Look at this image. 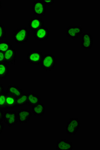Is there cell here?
<instances>
[{
	"label": "cell",
	"mask_w": 100,
	"mask_h": 150,
	"mask_svg": "<svg viewBox=\"0 0 100 150\" xmlns=\"http://www.w3.org/2000/svg\"><path fill=\"white\" fill-rule=\"evenodd\" d=\"M5 54V62L8 65L15 64V62L17 58V51L15 48L12 47L4 53Z\"/></svg>",
	"instance_id": "12"
},
{
	"label": "cell",
	"mask_w": 100,
	"mask_h": 150,
	"mask_svg": "<svg viewBox=\"0 0 100 150\" xmlns=\"http://www.w3.org/2000/svg\"><path fill=\"white\" fill-rule=\"evenodd\" d=\"M56 149L58 150H72L74 149V145L69 140L66 139H61L57 141Z\"/></svg>",
	"instance_id": "14"
},
{
	"label": "cell",
	"mask_w": 100,
	"mask_h": 150,
	"mask_svg": "<svg viewBox=\"0 0 100 150\" xmlns=\"http://www.w3.org/2000/svg\"><path fill=\"white\" fill-rule=\"evenodd\" d=\"M27 104V93L24 92L22 95L16 98V107H21Z\"/></svg>",
	"instance_id": "19"
},
{
	"label": "cell",
	"mask_w": 100,
	"mask_h": 150,
	"mask_svg": "<svg viewBox=\"0 0 100 150\" xmlns=\"http://www.w3.org/2000/svg\"><path fill=\"white\" fill-rule=\"evenodd\" d=\"M40 65L41 68L45 71H51L55 69L57 65V59L56 57L53 54H46L43 55L42 60Z\"/></svg>",
	"instance_id": "2"
},
{
	"label": "cell",
	"mask_w": 100,
	"mask_h": 150,
	"mask_svg": "<svg viewBox=\"0 0 100 150\" xmlns=\"http://www.w3.org/2000/svg\"><path fill=\"white\" fill-rule=\"evenodd\" d=\"M5 54L4 53L0 51V63L5 62Z\"/></svg>",
	"instance_id": "24"
},
{
	"label": "cell",
	"mask_w": 100,
	"mask_h": 150,
	"mask_svg": "<svg viewBox=\"0 0 100 150\" xmlns=\"http://www.w3.org/2000/svg\"><path fill=\"white\" fill-rule=\"evenodd\" d=\"M32 11L34 17H40L45 16L46 14V6L42 0H35L32 3Z\"/></svg>",
	"instance_id": "4"
},
{
	"label": "cell",
	"mask_w": 100,
	"mask_h": 150,
	"mask_svg": "<svg viewBox=\"0 0 100 150\" xmlns=\"http://www.w3.org/2000/svg\"><path fill=\"white\" fill-rule=\"evenodd\" d=\"M2 1L0 0V12H1V8H2Z\"/></svg>",
	"instance_id": "28"
},
{
	"label": "cell",
	"mask_w": 100,
	"mask_h": 150,
	"mask_svg": "<svg viewBox=\"0 0 100 150\" xmlns=\"http://www.w3.org/2000/svg\"><path fill=\"white\" fill-rule=\"evenodd\" d=\"M43 53L41 51L32 50L28 53L26 60L28 63L32 65H40L43 58Z\"/></svg>",
	"instance_id": "6"
},
{
	"label": "cell",
	"mask_w": 100,
	"mask_h": 150,
	"mask_svg": "<svg viewBox=\"0 0 100 150\" xmlns=\"http://www.w3.org/2000/svg\"><path fill=\"white\" fill-rule=\"evenodd\" d=\"M32 114L27 108L21 109L17 112L18 121L21 124H25L29 122Z\"/></svg>",
	"instance_id": "10"
},
{
	"label": "cell",
	"mask_w": 100,
	"mask_h": 150,
	"mask_svg": "<svg viewBox=\"0 0 100 150\" xmlns=\"http://www.w3.org/2000/svg\"><path fill=\"white\" fill-rule=\"evenodd\" d=\"M27 104L28 106H33L41 103V98L38 94L34 92H29L27 93Z\"/></svg>",
	"instance_id": "16"
},
{
	"label": "cell",
	"mask_w": 100,
	"mask_h": 150,
	"mask_svg": "<svg viewBox=\"0 0 100 150\" xmlns=\"http://www.w3.org/2000/svg\"><path fill=\"white\" fill-rule=\"evenodd\" d=\"M31 107V112L33 116L42 117L45 115V106L44 104L40 103Z\"/></svg>",
	"instance_id": "15"
},
{
	"label": "cell",
	"mask_w": 100,
	"mask_h": 150,
	"mask_svg": "<svg viewBox=\"0 0 100 150\" xmlns=\"http://www.w3.org/2000/svg\"><path fill=\"white\" fill-rule=\"evenodd\" d=\"M44 26V21L40 17H33L28 21V27L30 32H34Z\"/></svg>",
	"instance_id": "8"
},
{
	"label": "cell",
	"mask_w": 100,
	"mask_h": 150,
	"mask_svg": "<svg viewBox=\"0 0 100 150\" xmlns=\"http://www.w3.org/2000/svg\"><path fill=\"white\" fill-rule=\"evenodd\" d=\"M7 32L5 29V26L4 24L0 23V41L5 40Z\"/></svg>",
	"instance_id": "22"
},
{
	"label": "cell",
	"mask_w": 100,
	"mask_h": 150,
	"mask_svg": "<svg viewBox=\"0 0 100 150\" xmlns=\"http://www.w3.org/2000/svg\"><path fill=\"white\" fill-rule=\"evenodd\" d=\"M16 98L12 96L7 95L6 100L5 110L14 109L16 107Z\"/></svg>",
	"instance_id": "18"
},
{
	"label": "cell",
	"mask_w": 100,
	"mask_h": 150,
	"mask_svg": "<svg viewBox=\"0 0 100 150\" xmlns=\"http://www.w3.org/2000/svg\"><path fill=\"white\" fill-rule=\"evenodd\" d=\"M4 92H5V87L3 84H0V95Z\"/></svg>",
	"instance_id": "27"
},
{
	"label": "cell",
	"mask_w": 100,
	"mask_h": 150,
	"mask_svg": "<svg viewBox=\"0 0 100 150\" xmlns=\"http://www.w3.org/2000/svg\"><path fill=\"white\" fill-rule=\"evenodd\" d=\"M23 93L24 91L19 86L15 84H10L8 86L6 91V95L12 96L15 98L20 97Z\"/></svg>",
	"instance_id": "13"
},
{
	"label": "cell",
	"mask_w": 100,
	"mask_h": 150,
	"mask_svg": "<svg viewBox=\"0 0 100 150\" xmlns=\"http://www.w3.org/2000/svg\"><path fill=\"white\" fill-rule=\"evenodd\" d=\"M12 47V45L10 43L9 41L7 40L0 41V51L5 53L6 52Z\"/></svg>",
	"instance_id": "20"
},
{
	"label": "cell",
	"mask_w": 100,
	"mask_h": 150,
	"mask_svg": "<svg viewBox=\"0 0 100 150\" xmlns=\"http://www.w3.org/2000/svg\"><path fill=\"white\" fill-rule=\"evenodd\" d=\"M81 46L85 50H91L93 48V37L90 33H83L81 35Z\"/></svg>",
	"instance_id": "9"
},
{
	"label": "cell",
	"mask_w": 100,
	"mask_h": 150,
	"mask_svg": "<svg viewBox=\"0 0 100 150\" xmlns=\"http://www.w3.org/2000/svg\"><path fill=\"white\" fill-rule=\"evenodd\" d=\"M42 1L45 6L52 5L55 2L54 0H42Z\"/></svg>",
	"instance_id": "23"
},
{
	"label": "cell",
	"mask_w": 100,
	"mask_h": 150,
	"mask_svg": "<svg viewBox=\"0 0 100 150\" xmlns=\"http://www.w3.org/2000/svg\"><path fill=\"white\" fill-rule=\"evenodd\" d=\"M3 122L7 126L10 127L14 126L17 124V112L16 111H4V117Z\"/></svg>",
	"instance_id": "7"
},
{
	"label": "cell",
	"mask_w": 100,
	"mask_h": 150,
	"mask_svg": "<svg viewBox=\"0 0 100 150\" xmlns=\"http://www.w3.org/2000/svg\"><path fill=\"white\" fill-rule=\"evenodd\" d=\"M50 35V30L49 28L43 27L36 31L33 32V37L35 40L39 41H47Z\"/></svg>",
	"instance_id": "11"
},
{
	"label": "cell",
	"mask_w": 100,
	"mask_h": 150,
	"mask_svg": "<svg viewBox=\"0 0 100 150\" xmlns=\"http://www.w3.org/2000/svg\"><path fill=\"white\" fill-rule=\"evenodd\" d=\"M81 127V122L78 118H71L65 125V132L69 136H73L77 134Z\"/></svg>",
	"instance_id": "3"
},
{
	"label": "cell",
	"mask_w": 100,
	"mask_h": 150,
	"mask_svg": "<svg viewBox=\"0 0 100 150\" xmlns=\"http://www.w3.org/2000/svg\"><path fill=\"white\" fill-rule=\"evenodd\" d=\"M30 36L29 30L26 27L19 28L12 31L13 40L17 44H26Z\"/></svg>",
	"instance_id": "1"
},
{
	"label": "cell",
	"mask_w": 100,
	"mask_h": 150,
	"mask_svg": "<svg viewBox=\"0 0 100 150\" xmlns=\"http://www.w3.org/2000/svg\"><path fill=\"white\" fill-rule=\"evenodd\" d=\"M83 28L81 26H69L65 30V35L66 37L71 40L78 39L79 36L83 33Z\"/></svg>",
	"instance_id": "5"
},
{
	"label": "cell",
	"mask_w": 100,
	"mask_h": 150,
	"mask_svg": "<svg viewBox=\"0 0 100 150\" xmlns=\"http://www.w3.org/2000/svg\"><path fill=\"white\" fill-rule=\"evenodd\" d=\"M9 65L5 62L0 63V80L6 79L9 75Z\"/></svg>",
	"instance_id": "17"
},
{
	"label": "cell",
	"mask_w": 100,
	"mask_h": 150,
	"mask_svg": "<svg viewBox=\"0 0 100 150\" xmlns=\"http://www.w3.org/2000/svg\"><path fill=\"white\" fill-rule=\"evenodd\" d=\"M5 129L4 128V123L2 122H0V135L2 134L4 130Z\"/></svg>",
	"instance_id": "25"
},
{
	"label": "cell",
	"mask_w": 100,
	"mask_h": 150,
	"mask_svg": "<svg viewBox=\"0 0 100 150\" xmlns=\"http://www.w3.org/2000/svg\"><path fill=\"white\" fill-rule=\"evenodd\" d=\"M7 95L4 92L0 95V109L5 111L6 100Z\"/></svg>",
	"instance_id": "21"
},
{
	"label": "cell",
	"mask_w": 100,
	"mask_h": 150,
	"mask_svg": "<svg viewBox=\"0 0 100 150\" xmlns=\"http://www.w3.org/2000/svg\"><path fill=\"white\" fill-rule=\"evenodd\" d=\"M4 117V111L0 109V122H3Z\"/></svg>",
	"instance_id": "26"
}]
</instances>
